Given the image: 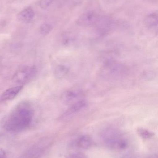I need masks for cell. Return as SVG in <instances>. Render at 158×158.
Listing matches in <instances>:
<instances>
[{
  "label": "cell",
  "mask_w": 158,
  "mask_h": 158,
  "mask_svg": "<svg viewBox=\"0 0 158 158\" xmlns=\"http://www.w3.org/2000/svg\"><path fill=\"white\" fill-rule=\"evenodd\" d=\"M67 158H86L83 154L79 152H75L70 154Z\"/></svg>",
  "instance_id": "obj_15"
},
{
  "label": "cell",
  "mask_w": 158,
  "mask_h": 158,
  "mask_svg": "<svg viewBox=\"0 0 158 158\" xmlns=\"http://www.w3.org/2000/svg\"><path fill=\"white\" fill-rule=\"evenodd\" d=\"M69 71V68L67 66L63 64L58 65L55 69V76L58 79H63L68 74Z\"/></svg>",
  "instance_id": "obj_11"
},
{
  "label": "cell",
  "mask_w": 158,
  "mask_h": 158,
  "mask_svg": "<svg viewBox=\"0 0 158 158\" xmlns=\"http://www.w3.org/2000/svg\"><path fill=\"white\" fill-rule=\"evenodd\" d=\"M81 93L76 89H68L63 92L61 94V99L66 104H74L79 101Z\"/></svg>",
  "instance_id": "obj_6"
},
{
  "label": "cell",
  "mask_w": 158,
  "mask_h": 158,
  "mask_svg": "<svg viewBox=\"0 0 158 158\" xmlns=\"http://www.w3.org/2000/svg\"><path fill=\"white\" fill-rule=\"evenodd\" d=\"M102 16L95 11H87L80 15L76 21V24L83 27L96 26L102 18Z\"/></svg>",
  "instance_id": "obj_3"
},
{
  "label": "cell",
  "mask_w": 158,
  "mask_h": 158,
  "mask_svg": "<svg viewBox=\"0 0 158 158\" xmlns=\"http://www.w3.org/2000/svg\"><path fill=\"white\" fill-rule=\"evenodd\" d=\"M87 106L86 101L83 100H79L71 105V106L61 116L62 120H66L71 118L72 116L85 108Z\"/></svg>",
  "instance_id": "obj_5"
},
{
  "label": "cell",
  "mask_w": 158,
  "mask_h": 158,
  "mask_svg": "<svg viewBox=\"0 0 158 158\" xmlns=\"http://www.w3.org/2000/svg\"><path fill=\"white\" fill-rule=\"evenodd\" d=\"M137 131V133L141 137L145 139L151 138L155 135L154 133L144 128H138Z\"/></svg>",
  "instance_id": "obj_12"
},
{
  "label": "cell",
  "mask_w": 158,
  "mask_h": 158,
  "mask_svg": "<svg viewBox=\"0 0 158 158\" xmlns=\"http://www.w3.org/2000/svg\"><path fill=\"white\" fill-rule=\"evenodd\" d=\"M146 1H149V2H157L158 0H146Z\"/></svg>",
  "instance_id": "obj_17"
},
{
  "label": "cell",
  "mask_w": 158,
  "mask_h": 158,
  "mask_svg": "<svg viewBox=\"0 0 158 158\" xmlns=\"http://www.w3.org/2000/svg\"><path fill=\"white\" fill-rule=\"evenodd\" d=\"M103 138L105 143L111 148L123 149L127 147V142L117 130H107L103 133Z\"/></svg>",
  "instance_id": "obj_2"
},
{
  "label": "cell",
  "mask_w": 158,
  "mask_h": 158,
  "mask_svg": "<svg viewBox=\"0 0 158 158\" xmlns=\"http://www.w3.org/2000/svg\"><path fill=\"white\" fill-rule=\"evenodd\" d=\"M37 73L35 66H23L19 69L13 77V81L18 84H25L29 81Z\"/></svg>",
  "instance_id": "obj_4"
},
{
  "label": "cell",
  "mask_w": 158,
  "mask_h": 158,
  "mask_svg": "<svg viewBox=\"0 0 158 158\" xmlns=\"http://www.w3.org/2000/svg\"><path fill=\"white\" fill-rule=\"evenodd\" d=\"M55 0H41L40 2V6L41 8L45 9L49 7Z\"/></svg>",
  "instance_id": "obj_14"
},
{
  "label": "cell",
  "mask_w": 158,
  "mask_h": 158,
  "mask_svg": "<svg viewBox=\"0 0 158 158\" xmlns=\"http://www.w3.org/2000/svg\"><path fill=\"white\" fill-rule=\"evenodd\" d=\"M92 142L90 136L83 135L80 136L76 142V145L79 148L86 149L92 146Z\"/></svg>",
  "instance_id": "obj_10"
},
{
  "label": "cell",
  "mask_w": 158,
  "mask_h": 158,
  "mask_svg": "<svg viewBox=\"0 0 158 158\" xmlns=\"http://www.w3.org/2000/svg\"><path fill=\"white\" fill-rule=\"evenodd\" d=\"M34 17V12L32 7H28L20 12L18 15L19 21L23 22H29L31 21Z\"/></svg>",
  "instance_id": "obj_9"
},
{
  "label": "cell",
  "mask_w": 158,
  "mask_h": 158,
  "mask_svg": "<svg viewBox=\"0 0 158 158\" xmlns=\"http://www.w3.org/2000/svg\"><path fill=\"white\" fill-rule=\"evenodd\" d=\"M157 11L150 13L147 15L144 19V24L148 28L157 30L158 27Z\"/></svg>",
  "instance_id": "obj_8"
},
{
  "label": "cell",
  "mask_w": 158,
  "mask_h": 158,
  "mask_svg": "<svg viewBox=\"0 0 158 158\" xmlns=\"http://www.w3.org/2000/svg\"><path fill=\"white\" fill-rule=\"evenodd\" d=\"M52 30V27L49 24H43L40 28V32L41 35L45 36L48 35Z\"/></svg>",
  "instance_id": "obj_13"
},
{
  "label": "cell",
  "mask_w": 158,
  "mask_h": 158,
  "mask_svg": "<svg viewBox=\"0 0 158 158\" xmlns=\"http://www.w3.org/2000/svg\"><path fill=\"white\" fill-rule=\"evenodd\" d=\"M0 158H6L5 152L2 150H0Z\"/></svg>",
  "instance_id": "obj_16"
},
{
  "label": "cell",
  "mask_w": 158,
  "mask_h": 158,
  "mask_svg": "<svg viewBox=\"0 0 158 158\" xmlns=\"http://www.w3.org/2000/svg\"><path fill=\"white\" fill-rule=\"evenodd\" d=\"M22 85L12 87L6 90L0 97L1 101H7L15 98L23 88Z\"/></svg>",
  "instance_id": "obj_7"
},
{
  "label": "cell",
  "mask_w": 158,
  "mask_h": 158,
  "mask_svg": "<svg viewBox=\"0 0 158 158\" xmlns=\"http://www.w3.org/2000/svg\"><path fill=\"white\" fill-rule=\"evenodd\" d=\"M33 115L34 110L30 103L28 101L20 102L6 118L4 127L13 132L24 131L30 125Z\"/></svg>",
  "instance_id": "obj_1"
}]
</instances>
